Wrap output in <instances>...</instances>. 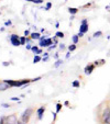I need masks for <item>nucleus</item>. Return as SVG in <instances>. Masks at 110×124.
Here are the masks:
<instances>
[{
	"label": "nucleus",
	"mask_w": 110,
	"mask_h": 124,
	"mask_svg": "<svg viewBox=\"0 0 110 124\" xmlns=\"http://www.w3.org/2000/svg\"><path fill=\"white\" fill-rule=\"evenodd\" d=\"M100 122L101 124H110V105L107 104L102 109L100 113Z\"/></svg>",
	"instance_id": "1"
},
{
	"label": "nucleus",
	"mask_w": 110,
	"mask_h": 124,
	"mask_svg": "<svg viewBox=\"0 0 110 124\" xmlns=\"http://www.w3.org/2000/svg\"><path fill=\"white\" fill-rule=\"evenodd\" d=\"M18 117L16 114H10L7 116H2L0 119V124H17Z\"/></svg>",
	"instance_id": "2"
},
{
	"label": "nucleus",
	"mask_w": 110,
	"mask_h": 124,
	"mask_svg": "<svg viewBox=\"0 0 110 124\" xmlns=\"http://www.w3.org/2000/svg\"><path fill=\"white\" fill-rule=\"evenodd\" d=\"M89 30L88 26V19H83L80 21V25H79V32H78V36L79 38H83Z\"/></svg>",
	"instance_id": "3"
},
{
	"label": "nucleus",
	"mask_w": 110,
	"mask_h": 124,
	"mask_svg": "<svg viewBox=\"0 0 110 124\" xmlns=\"http://www.w3.org/2000/svg\"><path fill=\"white\" fill-rule=\"evenodd\" d=\"M33 114V109L32 108H26L25 110L22 112L21 116H20V120L23 122H25V123H29V121H30V117L32 116Z\"/></svg>",
	"instance_id": "4"
},
{
	"label": "nucleus",
	"mask_w": 110,
	"mask_h": 124,
	"mask_svg": "<svg viewBox=\"0 0 110 124\" xmlns=\"http://www.w3.org/2000/svg\"><path fill=\"white\" fill-rule=\"evenodd\" d=\"M10 43H11L13 46H20L21 43H20V36L18 34H11L10 35Z\"/></svg>",
	"instance_id": "5"
},
{
	"label": "nucleus",
	"mask_w": 110,
	"mask_h": 124,
	"mask_svg": "<svg viewBox=\"0 0 110 124\" xmlns=\"http://www.w3.org/2000/svg\"><path fill=\"white\" fill-rule=\"evenodd\" d=\"M53 44V39L52 38H46L45 40H43V41H39V46L40 47H49V46H51V45Z\"/></svg>",
	"instance_id": "6"
},
{
	"label": "nucleus",
	"mask_w": 110,
	"mask_h": 124,
	"mask_svg": "<svg viewBox=\"0 0 110 124\" xmlns=\"http://www.w3.org/2000/svg\"><path fill=\"white\" fill-rule=\"evenodd\" d=\"M95 68H96V66H95L94 63L88 64V65L84 68V74H85V75H90V74L95 70Z\"/></svg>",
	"instance_id": "7"
},
{
	"label": "nucleus",
	"mask_w": 110,
	"mask_h": 124,
	"mask_svg": "<svg viewBox=\"0 0 110 124\" xmlns=\"http://www.w3.org/2000/svg\"><path fill=\"white\" fill-rule=\"evenodd\" d=\"M45 110H46L45 105H41L40 108H38V110H36V114H38V119L39 120H42L43 119V115H44Z\"/></svg>",
	"instance_id": "8"
},
{
	"label": "nucleus",
	"mask_w": 110,
	"mask_h": 124,
	"mask_svg": "<svg viewBox=\"0 0 110 124\" xmlns=\"http://www.w3.org/2000/svg\"><path fill=\"white\" fill-rule=\"evenodd\" d=\"M11 87L9 86V85L7 84V82L5 81V80H2V81H0V91H5V90L7 89H10Z\"/></svg>",
	"instance_id": "9"
},
{
	"label": "nucleus",
	"mask_w": 110,
	"mask_h": 124,
	"mask_svg": "<svg viewBox=\"0 0 110 124\" xmlns=\"http://www.w3.org/2000/svg\"><path fill=\"white\" fill-rule=\"evenodd\" d=\"M41 32H32L30 34V38L32 40H36V41H40V38H41Z\"/></svg>",
	"instance_id": "10"
},
{
	"label": "nucleus",
	"mask_w": 110,
	"mask_h": 124,
	"mask_svg": "<svg viewBox=\"0 0 110 124\" xmlns=\"http://www.w3.org/2000/svg\"><path fill=\"white\" fill-rule=\"evenodd\" d=\"M67 11L69 12V13L72 14V16H75V14L78 12V8H75V7H69V8H68Z\"/></svg>",
	"instance_id": "11"
},
{
	"label": "nucleus",
	"mask_w": 110,
	"mask_h": 124,
	"mask_svg": "<svg viewBox=\"0 0 110 124\" xmlns=\"http://www.w3.org/2000/svg\"><path fill=\"white\" fill-rule=\"evenodd\" d=\"M94 64H95V66H97V67H98V66H102L106 64V59H98V61H95Z\"/></svg>",
	"instance_id": "12"
},
{
	"label": "nucleus",
	"mask_w": 110,
	"mask_h": 124,
	"mask_svg": "<svg viewBox=\"0 0 110 124\" xmlns=\"http://www.w3.org/2000/svg\"><path fill=\"white\" fill-rule=\"evenodd\" d=\"M79 36H78V34H75L72 36V42L73 44H78V42H79Z\"/></svg>",
	"instance_id": "13"
},
{
	"label": "nucleus",
	"mask_w": 110,
	"mask_h": 124,
	"mask_svg": "<svg viewBox=\"0 0 110 124\" xmlns=\"http://www.w3.org/2000/svg\"><path fill=\"white\" fill-rule=\"evenodd\" d=\"M63 63H64V61H63V59H56V62H55V63H54V68H59V66H62V65H63Z\"/></svg>",
	"instance_id": "14"
},
{
	"label": "nucleus",
	"mask_w": 110,
	"mask_h": 124,
	"mask_svg": "<svg viewBox=\"0 0 110 124\" xmlns=\"http://www.w3.org/2000/svg\"><path fill=\"white\" fill-rule=\"evenodd\" d=\"M41 61H42V57H41L40 55H34V58H33L32 63L33 64H38V63H40Z\"/></svg>",
	"instance_id": "15"
},
{
	"label": "nucleus",
	"mask_w": 110,
	"mask_h": 124,
	"mask_svg": "<svg viewBox=\"0 0 110 124\" xmlns=\"http://www.w3.org/2000/svg\"><path fill=\"white\" fill-rule=\"evenodd\" d=\"M72 87L73 88H79L80 87V81L79 80H77V79L74 80V81L72 82Z\"/></svg>",
	"instance_id": "16"
},
{
	"label": "nucleus",
	"mask_w": 110,
	"mask_h": 124,
	"mask_svg": "<svg viewBox=\"0 0 110 124\" xmlns=\"http://www.w3.org/2000/svg\"><path fill=\"white\" fill-rule=\"evenodd\" d=\"M101 35H102V32L101 31H96V32L93 34V39H97V38H100Z\"/></svg>",
	"instance_id": "17"
},
{
	"label": "nucleus",
	"mask_w": 110,
	"mask_h": 124,
	"mask_svg": "<svg viewBox=\"0 0 110 124\" xmlns=\"http://www.w3.org/2000/svg\"><path fill=\"white\" fill-rule=\"evenodd\" d=\"M39 48H40V46H39V45H33L32 48H31V52H32V53H34V55H35V54H36V52L39 51Z\"/></svg>",
	"instance_id": "18"
},
{
	"label": "nucleus",
	"mask_w": 110,
	"mask_h": 124,
	"mask_svg": "<svg viewBox=\"0 0 110 124\" xmlns=\"http://www.w3.org/2000/svg\"><path fill=\"white\" fill-rule=\"evenodd\" d=\"M55 36H57L59 39H63L64 36H65V34H64V32H61V31H57V32L55 33Z\"/></svg>",
	"instance_id": "19"
},
{
	"label": "nucleus",
	"mask_w": 110,
	"mask_h": 124,
	"mask_svg": "<svg viewBox=\"0 0 110 124\" xmlns=\"http://www.w3.org/2000/svg\"><path fill=\"white\" fill-rule=\"evenodd\" d=\"M62 107H63V104H62V103H59H59H57L56 105H55V111H56V112L59 113V111L62 110Z\"/></svg>",
	"instance_id": "20"
},
{
	"label": "nucleus",
	"mask_w": 110,
	"mask_h": 124,
	"mask_svg": "<svg viewBox=\"0 0 110 124\" xmlns=\"http://www.w3.org/2000/svg\"><path fill=\"white\" fill-rule=\"evenodd\" d=\"M20 43H21V45H26V38L25 36H20Z\"/></svg>",
	"instance_id": "21"
},
{
	"label": "nucleus",
	"mask_w": 110,
	"mask_h": 124,
	"mask_svg": "<svg viewBox=\"0 0 110 124\" xmlns=\"http://www.w3.org/2000/svg\"><path fill=\"white\" fill-rule=\"evenodd\" d=\"M67 48H68V51H70V52H74L76 48H77V46H76V44H70L69 46L67 47Z\"/></svg>",
	"instance_id": "22"
},
{
	"label": "nucleus",
	"mask_w": 110,
	"mask_h": 124,
	"mask_svg": "<svg viewBox=\"0 0 110 124\" xmlns=\"http://www.w3.org/2000/svg\"><path fill=\"white\" fill-rule=\"evenodd\" d=\"M52 6H53L52 5V2H46V5H45V7L43 8V9H44L45 11H49V10L52 8Z\"/></svg>",
	"instance_id": "23"
},
{
	"label": "nucleus",
	"mask_w": 110,
	"mask_h": 124,
	"mask_svg": "<svg viewBox=\"0 0 110 124\" xmlns=\"http://www.w3.org/2000/svg\"><path fill=\"white\" fill-rule=\"evenodd\" d=\"M30 34H31L30 30H25V31L23 32V35L25 36V38H29V36H30Z\"/></svg>",
	"instance_id": "24"
},
{
	"label": "nucleus",
	"mask_w": 110,
	"mask_h": 124,
	"mask_svg": "<svg viewBox=\"0 0 110 124\" xmlns=\"http://www.w3.org/2000/svg\"><path fill=\"white\" fill-rule=\"evenodd\" d=\"M41 79H42V77H41V76H39V77H35V78H33V79H31V82L39 81V80H41Z\"/></svg>",
	"instance_id": "25"
},
{
	"label": "nucleus",
	"mask_w": 110,
	"mask_h": 124,
	"mask_svg": "<svg viewBox=\"0 0 110 124\" xmlns=\"http://www.w3.org/2000/svg\"><path fill=\"white\" fill-rule=\"evenodd\" d=\"M1 107H2V108H5V109H8V108H10V107H11V104H9V103H1Z\"/></svg>",
	"instance_id": "26"
},
{
	"label": "nucleus",
	"mask_w": 110,
	"mask_h": 124,
	"mask_svg": "<svg viewBox=\"0 0 110 124\" xmlns=\"http://www.w3.org/2000/svg\"><path fill=\"white\" fill-rule=\"evenodd\" d=\"M5 25L6 26H11L12 25V21L11 20H7V21L5 22Z\"/></svg>",
	"instance_id": "27"
},
{
	"label": "nucleus",
	"mask_w": 110,
	"mask_h": 124,
	"mask_svg": "<svg viewBox=\"0 0 110 124\" xmlns=\"http://www.w3.org/2000/svg\"><path fill=\"white\" fill-rule=\"evenodd\" d=\"M12 64H13V63H12V62H3V63H2V65L5 66V67H8V66H9V65H12Z\"/></svg>",
	"instance_id": "28"
},
{
	"label": "nucleus",
	"mask_w": 110,
	"mask_h": 124,
	"mask_svg": "<svg viewBox=\"0 0 110 124\" xmlns=\"http://www.w3.org/2000/svg\"><path fill=\"white\" fill-rule=\"evenodd\" d=\"M53 42H54V44H59V38H57V36H53Z\"/></svg>",
	"instance_id": "29"
},
{
	"label": "nucleus",
	"mask_w": 110,
	"mask_h": 124,
	"mask_svg": "<svg viewBox=\"0 0 110 124\" xmlns=\"http://www.w3.org/2000/svg\"><path fill=\"white\" fill-rule=\"evenodd\" d=\"M59 49H62V51H64V49L66 48V46L63 44V43H62V44H59Z\"/></svg>",
	"instance_id": "30"
},
{
	"label": "nucleus",
	"mask_w": 110,
	"mask_h": 124,
	"mask_svg": "<svg viewBox=\"0 0 110 124\" xmlns=\"http://www.w3.org/2000/svg\"><path fill=\"white\" fill-rule=\"evenodd\" d=\"M56 117H57V112L55 111V112H53V122L56 121Z\"/></svg>",
	"instance_id": "31"
},
{
	"label": "nucleus",
	"mask_w": 110,
	"mask_h": 124,
	"mask_svg": "<svg viewBox=\"0 0 110 124\" xmlns=\"http://www.w3.org/2000/svg\"><path fill=\"white\" fill-rule=\"evenodd\" d=\"M70 53H72V52H70V51H68L67 53H66V55H65V58H66V59H68V58H69V57H70Z\"/></svg>",
	"instance_id": "32"
},
{
	"label": "nucleus",
	"mask_w": 110,
	"mask_h": 124,
	"mask_svg": "<svg viewBox=\"0 0 110 124\" xmlns=\"http://www.w3.org/2000/svg\"><path fill=\"white\" fill-rule=\"evenodd\" d=\"M32 46H33V45H31V44H26V45H25V48L28 49V51H31V48H32Z\"/></svg>",
	"instance_id": "33"
},
{
	"label": "nucleus",
	"mask_w": 110,
	"mask_h": 124,
	"mask_svg": "<svg viewBox=\"0 0 110 124\" xmlns=\"http://www.w3.org/2000/svg\"><path fill=\"white\" fill-rule=\"evenodd\" d=\"M105 9H106V11H107V12H109V13H110V3H109V5H107V6H106V7H105Z\"/></svg>",
	"instance_id": "34"
},
{
	"label": "nucleus",
	"mask_w": 110,
	"mask_h": 124,
	"mask_svg": "<svg viewBox=\"0 0 110 124\" xmlns=\"http://www.w3.org/2000/svg\"><path fill=\"white\" fill-rule=\"evenodd\" d=\"M11 100L12 101H20V98H19V97H12Z\"/></svg>",
	"instance_id": "35"
},
{
	"label": "nucleus",
	"mask_w": 110,
	"mask_h": 124,
	"mask_svg": "<svg viewBox=\"0 0 110 124\" xmlns=\"http://www.w3.org/2000/svg\"><path fill=\"white\" fill-rule=\"evenodd\" d=\"M31 42H32V39L29 36V38H26V44H31Z\"/></svg>",
	"instance_id": "36"
},
{
	"label": "nucleus",
	"mask_w": 110,
	"mask_h": 124,
	"mask_svg": "<svg viewBox=\"0 0 110 124\" xmlns=\"http://www.w3.org/2000/svg\"><path fill=\"white\" fill-rule=\"evenodd\" d=\"M41 53H43V49H42V47H40V48H39V51L36 52V54H35V55H40Z\"/></svg>",
	"instance_id": "37"
},
{
	"label": "nucleus",
	"mask_w": 110,
	"mask_h": 124,
	"mask_svg": "<svg viewBox=\"0 0 110 124\" xmlns=\"http://www.w3.org/2000/svg\"><path fill=\"white\" fill-rule=\"evenodd\" d=\"M47 61H49V56H44V57H42V62H44V63H45V62H47Z\"/></svg>",
	"instance_id": "38"
},
{
	"label": "nucleus",
	"mask_w": 110,
	"mask_h": 124,
	"mask_svg": "<svg viewBox=\"0 0 110 124\" xmlns=\"http://www.w3.org/2000/svg\"><path fill=\"white\" fill-rule=\"evenodd\" d=\"M17 124H28V123H25V122H23V121H21V120H18V123Z\"/></svg>",
	"instance_id": "39"
},
{
	"label": "nucleus",
	"mask_w": 110,
	"mask_h": 124,
	"mask_svg": "<svg viewBox=\"0 0 110 124\" xmlns=\"http://www.w3.org/2000/svg\"><path fill=\"white\" fill-rule=\"evenodd\" d=\"M64 105H66V107H69V101L66 100L65 102H64Z\"/></svg>",
	"instance_id": "40"
},
{
	"label": "nucleus",
	"mask_w": 110,
	"mask_h": 124,
	"mask_svg": "<svg viewBox=\"0 0 110 124\" xmlns=\"http://www.w3.org/2000/svg\"><path fill=\"white\" fill-rule=\"evenodd\" d=\"M45 39H46V36H45V35H41L40 41H43V40H45Z\"/></svg>",
	"instance_id": "41"
},
{
	"label": "nucleus",
	"mask_w": 110,
	"mask_h": 124,
	"mask_svg": "<svg viewBox=\"0 0 110 124\" xmlns=\"http://www.w3.org/2000/svg\"><path fill=\"white\" fill-rule=\"evenodd\" d=\"M54 58L59 59V53H55V54H54Z\"/></svg>",
	"instance_id": "42"
},
{
	"label": "nucleus",
	"mask_w": 110,
	"mask_h": 124,
	"mask_svg": "<svg viewBox=\"0 0 110 124\" xmlns=\"http://www.w3.org/2000/svg\"><path fill=\"white\" fill-rule=\"evenodd\" d=\"M55 28H59V22H56V23H55Z\"/></svg>",
	"instance_id": "43"
},
{
	"label": "nucleus",
	"mask_w": 110,
	"mask_h": 124,
	"mask_svg": "<svg viewBox=\"0 0 110 124\" xmlns=\"http://www.w3.org/2000/svg\"><path fill=\"white\" fill-rule=\"evenodd\" d=\"M44 56H49V52H45V53H44ZM44 56H43V57H44Z\"/></svg>",
	"instance_id": "44"
},
{
	"label": "nucleus",
	"mask_w": 110,
	"mask_h": 124,
	"mask_svg": "<svg viewBox=\"0 0 110 124\" xmlns=\"http://www.w3.org/2000/svg\"><path fill=\"white\" fill-rule=\"evenodd\" d=\"M43 32H45V29H44V28L41 29V33H43Z\"/></svg>",
	"instance_id": "45"
}]
</instances>
